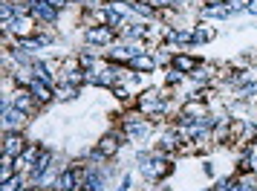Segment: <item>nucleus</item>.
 Here are the masks:
<instances>
[{"instance_id":"f257e3e1","label":"nucleus","mask_w":257,"mask_h":191,"mask_svg":"<svg viewBox=\"0 0 257 191\" xmlns=\"http://www.w3.org/2000/svg\"><path fill=\"white\" fill-rule=\"evenodd\" d=\"M136 159H139L142 174L151 179V182H153V179H159V177H165V174L171 171V165H168V162H165L159 154H139Z\"/></svg>"},{"instance_id":"f03ea898","label":"nucleus","mask_w":257,"mask_h":191,"mask_svg":"<svg viewBox=\"0 0 257 191\" xmlns=\"http://www.w3.org/2000/svg\"><path fill=\"white\" fill-rule=\"evenodd\" d=\"M26 122V113L21 108H15L12 102L6 99L3 102V125H6V131H21Z\"/></svg>"},{"instance_id":"7ed1b4c3","label":"nucleus","mask_w":257,"mask_h":191,"mask_svg":"<svg viewBox=\"0 0 257 191\" xmlns=\"http://www.w3.org/2000/svg\"><path fill=\"white\" fill-rule=\"evenodd\" d=\"M3 154L12 156V159L24 156V154H26V142H24V136H21V133H15V131H6V136H3Z\"/></svg>"},{"instance_id":"20e7f679","label":"nucleus","mask_w":257,"mask_h":191,"mask_svg":"<svg viewBox=\"0 0 257 191\" xmlns=\"http://www.w3.org/2000/svg\"><path fill=\"white\" fill-rule=\"evenodd\" d=\"M78 182H81V171L78 168H64L58 174V179H55V191H75L81 188Z\"/></svg>"},{"instance_id":"39448f33","label":"nucleus","mask_w":257,"mask_h":191,"mask_svg":"<svg viewBox=\"0 0 257 191\" xmlns=\"http://www.w3.org/2000/svg\"><path fill=\"white\" fill-rule=\"evenodd\" d=\"M84 38H87V44H95V47H101V44L110 47V41H113V29H110V26H93V29L84 32Z\"/></svg>"},{"instance_id":"423d86ee","label":"nucleus","mask_w":257,"mask_h":191,"mask_svg":"<svg viewBox=\"0 0 257 191\" xmlns=\"http://www.w3.org/2000/svg\"><path fill=\"white\" fill-rule=\"evenodd\" d=\"M139 110L148 113V116H156V110H162V96L156 90H148V93L139 99Z\"/></svg>"},{"instance_id":"0eeeda50","label":"nucleus","mask_w":257,"mask_h":191,"mask_svg":"<svg viewBox=\"0 0 257 191\" xmlns=\"http://www.w3.org/2000/svg\"><path fill=\"white\" fill-rule=\"evenodd\" d=\"M32 15L41 18V21H47V24H55L58 21V9L49 6L47 0H32Z\"/></svg>"},{"instance_id":"6e6552de","label":"nucleus","mask_w":257,"mask_h":191,"mask_svg":"<svg viewBox=\"0 0 257 191\" xmlns=\"http://www.w3.org/2000/svg\"><path fill=\"white\" fill-rule=\"evenodd\" d=\"M29 90H32V96H35L38 105H47V102H52V90H49V84L41 81V78H32V81H29Z\"/></svg>"},{"instance_id":"1a4fd4ad","label":"nucleus","mask_w":257,"mask_h":191,"mask_svg":"<svg viewBox=\"0 0 257 191\" xmlns=\"http://www.w3.org/2000/svg\"><path fill=\"white\" fill-rule=\"evenodd\" d=\"M12 102H15V108H21L24 113H29L32 110V102H35V96H32V90H15L12 93Z\"/></svg>"},{"instance_id":"9d476101","label":"nucleus","mask_w":257,"mask_h":191,"mask_svg":"<svg viewBox=\"0 0 257 191\" xmlns=\"http://www.w3.org/2000/svg\"><path fill=\"white\" fill-rule=\"evenodd\" d=\"M118 145H121V142H118L116 136H104L101 145H98V154H101V156H113L118 151Z\"/></svg>"},{"instance_id":"9b49d317","label":"nucleus","mask_w":257,"mask_h":191,"mask_svg":"<svg viewBox=\"0 0 257 191\" xmlns=\"http://www.w3.org/2000/svg\"><path fill=\"white\" fill-rule=\"evenodd\" d=\"M130 67H133V70H139V72H148V70H153V67H156V58H148V55H136V58L130 61Z\"/></svg>"},{"instance_id":"f8f14e48","label":"nucleus","mask_w":257,"mask_h":191,"mask_svg":"<svg viewBox=\"0 0 257 191\" xmlns=\"http://www.w3.org/2000/svg\"><path fill=\"white\" fill-rule=\"evenodd\" d=\"M174 67H176L179 72H194V70H197V61L188 58V55H176V58H174Z\"/></svg>"},{"instance_id":"ddd939ff","label":"nucleus","mask_w":257,"mask_h":191,"mask_svg":"<svg viewBox=\"0 0 257 191\" xmlns=\"http://www.w3.org/2000/svg\"><path fill=\"white\" fill-rule=\"evenodd\" d=\"M130 6H133V12L145 15V18H151V15H153V6H145V3H142V0H133V3H130Z\"/></svg>"},{"instance_id":"4468645a","label":"nucleus","mask_w":257,"mask_h":191,"mask_svg":"<svg viewBox=\"0 0 257 191\" xmlns=\"http://www.w3.org/2000/svg\"><path fill=\"white\" fill-rule=\"evenodd\" d=\"M3 191H24V179H21V177H12L9 182H3Z\"/></svg>"},{"instance_id":"2eb2a0df","label":"nucleus","mask_w":257,"mask_h":191,"mask_svg":"<svg viewBox=\"0 0 257 191\" xmlns=\"http://www.w3.org/2000/svg\"><path fill=\"white\" fill-rule=\"evenodd\" d=\"M78 96V87L75 84H67V87H61V99H75Z\"/></svg>"},{"instance_id":"dca6fc26","label":"nucleus","mask_w":257,"mask_h":191,"mask_svg":"<svg viewBox=\"0 0 257 191\" xmlns=\"http://www.w3.org/2000/svg\"><path fill=\"white\" fill-rule=\"evenodd\" d=\"M243 168H251V171H257V151H251V154H248V159L243 162Z\"/></svg>"},{"instance_id":"f3484780","label":"nucleus","mask_w":257,"mask_h":191,"mask_svg":"<svg viewBox=\"0 0 257 191\" xmlns=\"http://www.w3.org/2000/svg\"><path fill=\"white\" fill-rule=\"evenodd\" d=\"M176 81H182V72H179V70H171V75H168V84H176Z\"/></svg>"},{"instance_id":"a211bd4d","label":"nucleus","mask_w":257,"mask_h":191,"mask_svg":"<svg viewBox=\"0 0 257 191\" xmlns=\"http://www.w3.org/2000/svg\"><path fill=\"white\" fill-rule=\"evenodd\" d=\"M113 93H116V99H121V102L127 99V90H124V87H113Z\"/></svg>"},{"instance_id":"6ab92c4d","label":"nucleus","mask_w":257,"mask_h":191,"mask_svg":"<svg viewBox=\"0 0 257 191\" xmlns=\"http://www.w3.org/2000/svg\"><path fill=\"white\" fill-rule=\"evenodd\" d=\"M47 3H49V6H55V9H64L70 0H47Z\"/></svg>"},{"instance_id":"aec40b11","label":"nucleus","mask_w":257,"mask_h":191,"mask_svg":"<svg viewBox=\"0 0 257 191\" xmlns=\"http://www.w3.org/2000/svg\"><path fill=\"white\" fill-rule=\"evenodd\" d=\"M245 9H248L251 15H257V0H248V3H245Z\"/></svg>"}]
</instances>
